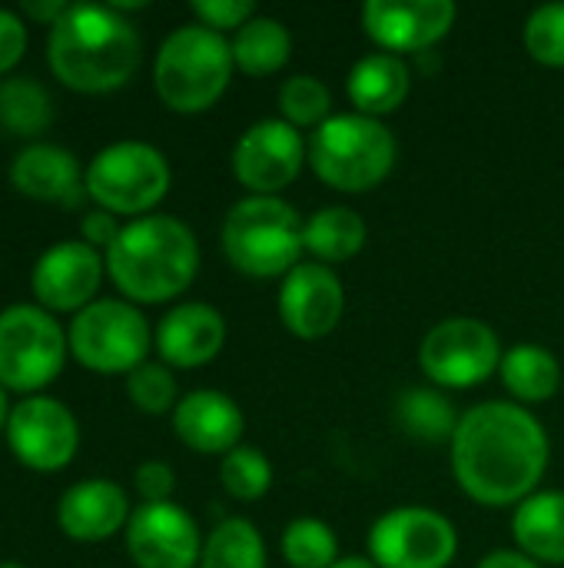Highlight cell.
Wrapping results in <instances>:
<instances>
[{
  "label": "cell",
  "instance_id": "1",
  "mask_svg": "<svg viewBox=\"0 0 564 568\" xmlns=\"http://www.w3.org/2000/svg\"><path fill=\"white\" fill-rule=\"evenodd\" d=\"M449 446L459 489L485 509L522 506L539 493L552 463V439L542 419L512 399L465 409Z\"/></svg>",
  "mask_w": 564,
  "mask_h": 568
},
{
  "label": "cell",
  "instance_id": "2",
  "mask_svg": "<svg viewBox=\"0 0 564 568\" xmlns=\"http://www.w3.org/2000/svg\"><path fill=\"white\" fill-rule=\"evenodd\" d=\"M47 60L63 87L76 93H113L136 77L143 40L133 20L110 3H70L50 27Z\"/></svg>",
  "mask_w": 564,
  "mask_h": 568
},
{
  "label": "cell",
  "instance_id": "3",
  "mask_svg": "<svg viewBox=\"0 0 564 568\" xmlns=\"http://www.w3.org/2000/svg\"><path fill=\"white\" fill-rule=\"evenodd\" d=\"M103 260L123 300L156 306L193 286L199 273V240L183 220L150 213L123 223Z\"/></svg>",
  "mask_w": 564,
  "mask_h": 568
},
{
  "label": "cell",
  "instance_id": "4",
  "mask_svg": "<svg viewBox=\"0 0 564 568\" xmlns=\"http://www.w3.org/2000/svg\"><path fill=\"white\" fill-rule=\"evenodd\" d=\"M233 47L203 23H183L156 50L153 87L173 113H206L233 80Z\"/></svg>",
  "mask_w": 564,
  "mask_h": 568
},
{
  "label": "cell",
  "instance_id": "5",
  "mask_svg": "<svg viewBox=\"0 0 564 568\" xmlns=\"http://www.w3.org/2000/svg\"><path fill=\"white\" fill-rule=\"evenodd\" d=\"M223 256L253 280H283L302 263V216L283 196H243L223 220Z\"/></svg>",
  "mask_w": 564,
  "mask_h": 568
},
{
  "label": "cell",
  "instance_id": "6",
  "mask_svg": "<svg viewBox=\"0 0 564 568\" xmlns=\"http://www.w3.org/2000/svg\"><path fill=\"white\" fill-rule=\"evenodd\" d=\"M399 143L386 120L332 113L309 136V170L339 193H369L396 170Z\"/></svg>",
  "mask_w": 564,
  "mask_h": 568
},
{
  "label": "cell",
  "instance_id": "7",
  "mask_svg": "<svg viewBox=\"0 0 564 568\" xmlns=\"http://www.w3.org/2000/svg\"><path fill=\"white\" fill-rule=\"evenodd\" d=\"M170 160L143 140L103 146L83 170L86 196L113 216H150L170 193Z\"/></svg>",
  "mask_w": 564,
  "mask_h": 568
},
{
  "label": "cell",
  "instance_id": "8",
  "mask_svg": "<svg viewBox=\"0 0 564 568\" xmlns=\"http://www.w3.org/2000/svg\"><path fill=\"white\" fill-rule=\"evenodd\" d=\"M70 339L63 326L37 303H13L0 313V386L37 396L66 363Z\"/></svg>",
  "mask_w": 564,
  "mask_h": 568
},
{
  "label": "cell",
  "instance_id": "9",
  "mask_svg": "<svg viewBox=\"0 0 564 568\" xmlns=\"http://www.w3.org/2000/svg\"><path fill=\"white\" fill-rule=\"evenodd\" d=\"M73 359L100 376H130L146 363L153 333L146 316L130 300H96L70 323Z\"/></svg>",
  "mask_w": 564,
  "mask_h": 568
},
{
  "label": "cell",
  "instance_id": "10",
  "mask_svg": "<svg viewBox=\"0 0 564 568\" xmlns=\"http://www.w3.org/2000/svg\"><path fill=\"white\" fill-rule=\"evenodd\" d=\"M499 333L475 316L439 320L419 343V369L435 389H475L502 366Z\"/></svg>",
  "mask_w": 564,
  "mask_h": 568
},
{
  "label": "cell",
  "instance_id": "11",
  "mask_svg": "<svg viewBox=\"0 0 564 568\" xmlns=\"http://www.w3.org/2000/svg\"><path fill=\"white\" fill-rule=\"evenodd\" d=\"M366 546L379 568H449L459 556V529L439 509L396 506L369 526Z\"/></svg>",
  "mask_w": 564,
  "mask_h": 568
},
{
  "label": "cell",
  "instance_id": "12",
  "mask_svg": "<svg viewBox=\"0 0 564 568\" xmlns=\"http://www.w3.org/2000/svg\"><path fill=\"white\" fill-rule=\"evenodd\" d=\"M233 176L249 196H279L309 166V140L283 116L256 120L233 146Z\"/></svg>",
  "mask_w": 564,
  "mask_h": 568
},
{
  "label": "cell",
  "instance_id": "13",
  "mask_svg": "<svg viewBox=\"0 0 564 568\" xmlns=\"http://www.w3.org/2000/svg\"><path fill=\"white\" fill-rule=\"evenodd\" d=\"M7 446L17 463L33 473H60L80 449V426L70 406L53 396H27L10 409Z\"/></svg>",
  "mask_w": 564,
  "mask_h": 568
},
{
  "label": "cell",
  "instance_id": "14",
  "mask_svg": "<svg viewBox=\"0 0 564 568\" xmlns=\"http://www.w3.org/2000/svg\"><path fill=\"white\" fill-rule=\"evenodd\" d=\"M362 30L386 53H422L432 50L459 20L452 0H369L362 3Z\"/></svg>",
  "mask_w": 564,
  "mask_h": 568
},
{
  "label": "cell",
  "instance_id": "15",
  "mask_svg": "<svg viewBox=\"0 0 564 568\" xmlns=\"http://www.w3.org/2000/svg\"><path fill=\"white\" fill-rule=\"evenodd\" d=\"M106 260L83 240H63L43 250L30 273L37 306L47 313H80L96 303Z\"/></svg>",
  "mask_w": 564,
  "mask_h": 568
},
{
  "label": "cell",
  "instance_id": "16",
  "mask_svg": "<svg viewBox=\"0 0 564 568\" xmlns=\"http://www.w3.org/2000/svg\"><path fill=\"white\" fill-rule=\"evenodd\" d=\"M126 552L136 568H199L203 536L176 503H143L126 523Z\"/></svg>",
  "mask_w": 564,
  "mask_h": 568
},
{
  "label": "cell",
  "instance_id": "17",
  "mask_svg": "<svg viewBox=\"0 0 564 568\" xmlns=\"http://www.w3.org/2000/svg\"><path fill=\"white\" fill-rule=\"evenodd\" d=\"M276 310H279L283 326L296 339L316 343V339H326L342 323L346 286L332 266L309 260V263H299L296 270H289L283 276Z\"/></svg>",
  "mask_w": 564,
  "mask_h": 568
},
{
  "label": "cell",
  "instance_id": "18",
  "mask_svg": "<svg viewBox=\"0 0 564 568\" xmlns=\"http://www.w3.org/2000/svg\"><path fill=\"white\" fill-rule=\"evenodd\" d=\"M153 346L170 369H199L223 353L226 320L209 303H180L156 323Z\"/></svg>",
  "mask_w": 564,
  "mask_h": 568
},
{
  "label": "cell",
  "instance_id": "19",
  "mask_svg": "<svg viewBox=\"0 0 564 568\" xmlns=\"http://www.w3.org/2000/svg\"><path fill=\"white\" fill-rule=\"evenodd\" d=\"M176 439L199 456H226L243 446L246 416L239 403L219 389H193L173 409Z\"/></svg>",
  "mask_w": 564,
  "mask_h": 568
},
{
  "label": "cell",
  "instance_id": "20",
  "mask_svg": "<svg viewBox=\"0 0 564 568\" xmlns=\"http://www.w3.org/2000/svg\"><path fill=\"white\" fill-rule=\"evenodd\" d=\"M133 509L113 479H83L60 496L57 526L73 542H106L126 529Z\"/></svg>",
  "mask_w": 564,
  "mask_h": 568
},
{
  "label": "cell",
  "instance_id": "21",
  "mask_svg": "<svg viewBox=\"0 0 564 568\" xmlns=\"http://www.w3.org/2000/svg\"><path fill=\"white\" fill-rule=\"evenodd\" d=\"M7 180L17 193L43 203L80 206L86 196L80 163L70 150L57 143H30L23 146L7 170Z\"/></svg>",
  "mask_w": 564,
  "mask_h": 568
},
{
  "label": "cell",
  "instance_id": "22",
  "mask_svg": "<svg viewBox=\"0 0 564 568\" xmlns=\"http://www.w3.org/2000/svg\"><path fill=\"white\" fill-rule=\"evenodd\" d=\"M409 90H412L409 63L386 50H372L359 57L346 77V93L356 113L376 116V120L396 113L409 100Z\"/></svg>",
  "mask_w": 564,
  "mask_h": 568
},
{
  "label": "cell",
  "instance_id": "23",
  "mask_svg": "<svg viewBox=\"0 0 564 568\" xmlns=\"http://www.w3.org/2000/svg\"><path fill=\"white\" fill-rule=\"evenodd\" d=\"M512 536L519 552L539 566H564V493L539 489L512 513Z\"/></svg>",
  "mask_w": 564,
  "mask_h": 568
},
{
  "label": "cell",
  "instance_id": "24",
  "mask_svg": "<svg viewBox=\"0 0 564 568\" xmlns=\"http://www.w3.org/2000/svg\"><path fill=\"white\" fill-rule=\"evenodd\" d=\"M499 379L509 389L512 403L532 409V406L552 403L558 396V389H562V363L542 343H515L502 356Z\"/></svg>",
  "mask_w": 564,
  "mask_h": 568
},
{
  "label": "cell",
  "instance_id": "25",
  "mask_svg": "<svg viewBox=\"0 0 564 568\" xmlns=\"http://www.w3.org/2000/svg\"><path fill=\"white\" fill-rule=\"evenodd\" d=\"M366 240H369V226L352 206H339V203L319 206L302 220V246L312 256V263L322 266L349 263L352 256L362 253Z\"/></svg>",
  "mask_w": 564,
  "mask_h": 568
},
{
  "label": "cell",
  "instance_id": "26",
  "mask_svg": "<svg viewBox=\"0 0 564 568\" xmlns=\"http://www.w3.org/2000/svg\"><path fill=\"white\" fill-rule=\"evenodd\" d=\"M233 63L246 77H273L279 73L293 57V33L279 17L256 13L246 27H239L229 40Z\"/></svg>",
  "mask_w": 564,
  "mask_h": 568
},
{
  "label": "cell",
  "instance_id": "27",
  "mask_svg": "<svg viewBox=\"0 0 564 568\" xmlns=\"http://www.w3.org/2000/svg\"><path fill=\"white\" fill-rule=\"evenodd\" d=\"M399 429L419 443H452L459 429V413L452 399L435 386H412L396 399Z\"/></svg>",
  "mask_w": 564,
  "mask_h": 568
},
{
  "label": "cell",
  "instance_id": "28",
  "mask_svg": "<svg viewBox=\"0 0 564 568\" xmlns=\"http://www.w3.org/2000/svg\"><path fill=\"white\" fill-rule=\"evenodd\" d=\"M53 123V100L47 87L33 77H3L0 80V130L10 136H37Z\"/></svg>",
  "mask_w": 564,
  "mask_h": 568
},
{
  "label": "cell",
  "instance_id": "29",
  "mask_svg": "<svg viewBox=\"0 0 564 568\" xmlns=\"http://www.w3.org/2000/svg\"><path fill=\"white\" fill-rule=\"evenodd\" d=\"M269 556H266V539L263 532L243 519H223L206 539H203V556H199V568H266Z\"/></svg>",
  "mask_w": 564,
  "mask_h": 568
},
{
  "label": "cell",
  "instance_id": "30",
  "mask_svg": "<svg viewBox=\"0 0 564 568\" xmlns=\"http://www.w3.org/2000/svg\"><path fill=\"white\" fill-rule=\"evenodd\" d=\"M279 552L289 568H332L339 556V539L329 523L316 516H299L283 529Z\"/></svg>",
  "mask_w": 564,
  "mask_h": 568
},
{
  "label": "cell",
  "instance_id": "31",
  "mask_svg": "<svg viewBox=\"0 0 564 568\" xmlns=\"http://www.w3.org/2000/svg\"><path fill=\"white\" fill-rule=\"evenodd\" d=\"M279 116L296 130H319L332 116V93L312 73H293L279 87Z\"/></svg>",
  "mask_w": 564,
  "mask_h": 568
},
{
  "label": "cell",
  "instance_id": "32",
  "mask_svg": "<svg viewBox=\"0 0 564 568\" xmlns=\"http://www.w3.org/2000/svg\"><path fill=\"white\" fill-rule=\"evenodd\" d=\"M219 486L236 503H259L273 489V463L256 446H236L219 459Z\"/></svg>",
  "mask_w": 564,
  "mask_h": 568
},
{
  "label": "cell",
  "instance_id": "33",
  "mask_svg": "<svg viewBox=\"0 0 564 568\" xmlns=\"http://www.w3.org/2000/svg\"><path fill=\"white\" fill-rule=\"evenodd\" d=\"M525 53L552 70H564V3H542L522 27Z\"/></svg>",
  "mask_w": 564,
  "mask_h": 568
},
{
  "label": "cell",
  "instance_id": "34",
  "mask_svg": "<svg viewBox=\"0 0 564 568\" xmlns=\"http://www.w3.org/2000/svg\"><path fill=\"white\" fill-rule=\"evenodd\" d=\"M126 396L146 416L173 413L176 403L183 399L180 386H176V376H173V369L166 363H143L140 369H133L126 376Z\"/></svg>",
  "mask_w": 564,
  "mask_h": 568
},
{
  "label": "cell",
  "instance_id": "35",
  "mask_svg": "<svg viewBox=\"0 0 564 568\" xmlns=\"http://www.w3.org/2000/svg\"><path fill=\"white\" fill-rule=\"evenodd\" d=\"M193 17L196 23L216 30V33H226V30H239L246 27L253 17H256V3L253 0H193Z\"/></svg>",
  "mask_w": 564,
  "mask_h": 568
},
{
  "label": "cell",
  "instance_id": "36",
  "mask_svg": "<svg viewBox=\"0 0 564 568\" xmlns=\"http://www.w3.org/2000/svg\"><path fill=\"white\" fill-rule=\"evenodd\" d=\"M133 486L143 503H173L176 489V473L163 459H146L133 473Z\"/></svg>",
  "mask_w": 564,
  "mask_h": 568
},
{
  "label": "cell",
  "instance_id": "37",
  "mask_svg": "<svg viewBox=\"0 0 564 568\" xmlns=\"http://www.w3.org/2000/svg\"><path fill=\"white\" fill-rule=\"evenodd\" d=\"M27 53V27L23 20L0 7V77H7Z\"/></svg>",
  "mask_w": 564,
  "mask_h": 568
},
{
  "label": "cell",
  "instance_id": "38",
  "mask_svg": "<svg viewBox=\"0 0 564 568\" xmlns=\"http://www.w3.org/2000/svg\"><path fill=\"white\" fill-rule=\"evenodd\" d=\"M120 220L113 216V213H106V210H90V213H83V220H80V236H83V243H90L93 250H110L113 246V240L120 236Z\"/></svg>",
  "mask_w": 564,
  "mask_h": 568
},
{
  "label": "cell",
  "instance_id": "39",
  "mask_svg": "<svg viewBox=\"0 0 564 568\" xmlns=\"http://www.w3.org/2000/svg\"><path fill=\"white\" fill-rule=\"evenodd\" d=\"M66 7L70 3H63V0H23L20 3V10L30 17V20H37V23H47V27H53L63 13H66Z\"/></svg>",
  "mask_w": 564,
  "mask_h": 568
},
{
  "label": "cell",
  "instance_id": "40",
  "mask_svg": "<svg viewBox=\"0 0 564 568\" xmlns=\"http://www.w3.org/2000/svg\"><path fill=\"white\" fill-rule=\"evenodd\" d=\"M475 568H545L539 566L535 559H529L525 552H519V549H495V552H489L482 562Z\"/></svg>",
  "mask_w": 564,
  "mask_h": 568
},
{
  "label": "cell",
  "instance_id": "41",
  "mask_svg": "<svg viewBox=\"0 0 564 568\" xmlns=\"http://www.w3.org/2000/svg\"><path fill=\"white\" fill-rule=\"evenodd\" d=\"M332 568H379L369 556H349V559H339Z\"/></svg>",
  "mask_w": 564,
  "mask_h": 568
},
{
  "label": "cell",
  "instance_id": "42",
  "mask_svg": "<svg viewBox=\"0 0 564 568\" xmlns=\"http://www.w3.org/2000/svg\"><path fill=\"white\" fill-rule=\"evenodd\" d=\"M7 419H10V403H7V389L0 386V433L7 429Z\"/></svg>",
  "mask_w": 564,
  "mask_h": 568
},
{
  "label": "cell",
  "instance_id": "43",
  "mask_svg": "<svg viewBox=\"0 0 564 568\" xmlns=\"http://www.w3.org/2000/svg\"><path fill=\"white\" fill-rule=\"evenodd\" d=\"M0 568H27V566H20V562H0Z\"/></svg>",
  "mask_w": 564,
  "mask_h": 568
}]
</instances>
